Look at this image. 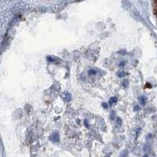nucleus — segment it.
Listing matches in <instances>:
<instances>
[{
	"label": "nucleus",
	"mask_w": 157,
	"mask_h": 157,
	"mask_svg": "<svg viewBox=\"0 0 157 157\" xmlns=\"http://www.w3.org/2000/svg\"><path fill=\"white\" fill-rule=\"evenodd\" d=\"M62 98H63V100H64V101H67V102L71 101V94H70L69 92H64V93L62 94Z\"/></svg>",
	"instance_id": "f257e3e1"
},
{
	"label": "nucleus",
	"mask_w": 157,
	"mask_h": 157,
	"mask_svg": "<svg viewBox=\"0 0 157 157\" xmlns=\"http://www.w3.org/2000/svg\"><path fill=\"white\" fill-rule=\"evenodd\" d=\"M50 139L52 141H54V142H57V141H59V134H57V133H54V134L50 136Z\"/></svg>",
	"instance_id": "f03ea898"
},
{
	"label": "nucleus",
	"mask_w": 157,
	"mask_h": 157,
	"mask_svg": "<svg viewBox=\"0 0 157 157\" xmlns=\"http://www.w3.org/2000/svg\"><path fill=\"white\" fill-rule=\"evenodd\" d=\"M139 101H140L141 105H144L147 102V98L144 97V96H141V97H140V98H139Z\"/></svg>",
	"instance_id": "7ed1b4c3"
},
{
	"label": "nucleus",
	"mask_w": 157,
	"mask_h": 157,
	"mask_svg": "<svg viewBox=\"0 0 157 157\" xmlns=\"http://www.w3.org/2000/svg\"><path fill=\"white\" fill-rule=\"evenodd\" d=\"M117 102V98L115 97H113V98H111L110 100H109V105H113V104H115Z\"/></svg>",
	"instance_id": "20e7f679"
},
{
	"label": "nucleus",
	"mask_w": 157,
	"mask_h": 157,
	"mask_svg": "<svg viewBox=\"0 0 157 157\" xmlns=\"http://www.w3.org/2000/svg\"><path fill=\"white\" fill-rule=\"evenodd\" d=\"M96 74H97V71H96L95 70H93V69H91V70L89 71V75H90V76H94Z\"/></svg>",
	"instance_id": "39448f33"
},
{
	"label": "nucleus",
	"mask_w": 157,
	"mask_h": 157,
	"mask_svg": "<svg viewBox=\"0 0 157 157\" xmlns=\"http://www.w3.org/2000/svg\"><path fill=\"white\" fill-rule=\"evenodd\" d=\"M126 73L125 72H123V71H121V72H119L118 73V76H120V77H123V76H125Z\"/></svg>",
	"instance_id": "423d86ee"
},
{
	"label": "nucleus",
	"mask_w": 157,
	"mask_h": 157,
	"mask_svg": "<svg viewBox=\"0 0 157 157\" xmlns=\"http://www.w3.org/2000/svg\"><path fill=\"white\" fill-rule=\"evenodd\" d=\"M128 84H129V81L128 80H126V81L123 82V86H125V87H127L128 86Z\"/></svg>",
	"instance_id": "0eeeda50"
},
{
	"label": "nucleus",
	"mask_w": 157,
	"mask_h": 157,
	"mask_svg": "<svg viewBox=\"0 0 157 157\" xmlns=\"http://www.w3.org/2000/svg\"><path fill=\"white\" fill-rule=\"evenodd\" d=\"M102 106H103V107L105 108H108V105H107V104H106V103H103V104H102Z\"/></svg>",
	"instance_id": "6e6552de"
},
{
	"label": "nucleus",
	"mask_w": 157,
	"mask_h": 157,
	"mask_svg": "<svg viewBox=\"0 0 157 157\" xmlns=\"http://www.w3.org/2000/svg\"><path fill=\"white\" fill-rule=\"evenodd\" d=\"M118 123H119L120 125H121V120L120 119V118H118Z\"/></svg>",
	"instance_id": "1a4fd4ad"
},
{
	"label": "nucleus",
	"mask_w": 157,
	"mask_h": 157,
	"mask_svg": "<svg viewBox=\"0 0 157 157\" xmlns=\"http://www.w3.org/2000/svg\"><path fill=\"white\" fill-rule=\"evenodd\" d=\"M137 109L139 110V109H140V108H139L138 106H136V107H135V110H137Z\"/></svg>",
	"instance_id": "9d476101"
},
{
	"label": "nucleus",
	"mask_w": 157,
	"mask_h": 157,
	"mask_svg": "<svg viewBox=\"0 0 157 157\" xmlns=\"http://www.w3.org/2000/svg\"><path fill=\"white\" fill-rule=\"evenodd\" d=\"M85 124H86V127H88V125H87V122H86V120H85Z\"/></svg>",
	"instance_id": "9b49d317"
},
{
	"label": "nucleus",
	"mask_w": 157,
	"mask_h": 157,
	"mask_svg": "<svg viewBox=\"0 0 157 157\" xmlns=\"http://www.w3.org/2000/svg\"><path fill=\"white\" fill-rule=\"evenodd\" d=\"M143 157H148V156H147V155H145V156H144Z\"/></svg>",
	"instance_id": "f8f14e48"
}]
</instances>
